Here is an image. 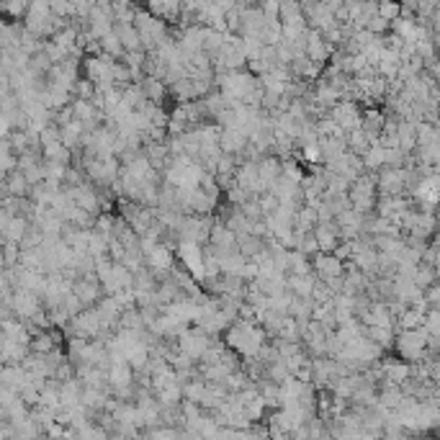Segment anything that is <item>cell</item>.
<instances>
[{"label": "cell", "mask_w": 440, "mask_h": 440, "mask_svg": "<svg viewBox=\"0 0 440 440\" xmlns=\"http://www.w3.org/2000/svg\"><path fill=\"white\" fill-rule=\"evenodd\" d=\"M368 29H371L373 34L384 36V34H389V31H391V21H386L384 16H376L371 24H368Z\"/></svg>", "instance_id": "cell-28"}, {"label": "cell", "mask_w": 440, "mask_h": 440, "mask_svg": "<svg viewBox=\"0 0 440 440\" xmlns=\"http://www.w3.org/2000/svg\"><path fill=\"white\" fill-rule=\"evenodd\" d=\"M101 49L109 54V57H113V60H124V54H127V49H124V44H121V39L116 36V31H111V34H106L101 39Z\"/></svg>", "instance_id": "cell-22"}, {"label": "cell", "mask_w": 440, "mask_h": 440, "mask_svg": "<svg viewBox=\"0 0 440 440\" xmlns=\"http://www.w3.org/2000/svg\"><path fill=\"white\" fill-rule=\"evenodd\" d=\"M113 31H116V36L121 39V44H124V49H127V52L144 49L142 36H139V29H136L134 24H124V21H116Z\"/></svg>", "instance_id": "cell-12"}, {"label": "cell", "mask_w": 440, "mask_h": 440, "mask_svg": "<svg viewBox=\"0 0 440 440\" xmlns=\"http://www.w3.org/2000/svg\"><path fill=\"white\" fill-rule=\"evenodd\" d=\"M366 162V170H379L384 168V147L381 144H371V150L366 155H361Z\"/></svg>", "instance_id": "cell-27"}, {"label": "cell", "mask_w": 440, "mask_h": 440, "mask_svg": "<svg viewBox=\"0 0 440 440\" xmlns=\"http://www.w3.org/2000/svg\"><path fill=\"white\" fill-rule=\"evenodd\" d=\"M212 3L217 6V8L224 10V13H229V10H232L235 6H237V0H212Z\"/></svg>", "instance_id": "cell-29"}, {"label": "cell", "mask_w": 440, "mask_h": 440, "mask_svg": "<svg viewBox=\"0 0 440 440\" xmlns=\"http://www.w3.org/2000/svg\"><path fill=\"white\" fill-rule=\"evenodd\" d=\"M312 268L314 276L322 281H332V278H343L345 276V260H340L335 253H317L312 255Z\"/></svg>", "instance_id": "cell-4"}, {"label": "cell", "mask_w": 440, "mask_h": 440, "mask_svg": "<svg viewBox=\"0 0 440 440\" xmlns=\"http://www.w3.org/2000/svg\"><path fill=\"white\" fill-rule=\"evenodd\" d=\"M402 0H379V16H384L386 21H397L402 16Z\"/></svg>", "instance_id": "cell-26"}, {"label": "cell", "mask_w": 440, "mask_h": 440, "mask_svg": "<svg viewBox=\"0 0 440 440\" xmlns=\"http://www.w3.org/2000/svg\"><path fill=\"white\" fill-rule=\"evenodd\" d=\"M268 332L262 330V324L250 320H237L229 324V330L224 332V343H227L235 353H239V358H255L258 350L265 345Z\"/></svg>", "instance_id": "cell-1"}, {"label": "cell", "mask_w": 440, "mask_h": 440, "mask_svg": "<svg viewBox=\"0 0 440 440\" xmlns=\"http://www.w3.org/2000/svg\"><path fill=\"white\" fill-rule=\"evenodd\" d=\"M384 124H386V113H384V111L373 109V106L363 109V121H361V127H363L366 134L371 136L373 144H376V139H379L381 132H384Z\"/></svg>", "instance_id": "cell-11"}, {"label": "cell", "mask_w": 440, "mask_h": 440, "mask_svg": "<svg viewBox=\"0 0 440 440\" xmlns=\"http://www.w3.org/2000/svg\"><path fill=\"white\" fill-rule=\"evenodd\" d=\"M317 242H320L322 253H335V247L340 245V227L338 221H317L314 227Z\"/></svg>", "instance_id": "cell-9"}, {"label": "cell", "mask_w": 440, "mask_h": 440, "mask_svg": "<svg viewBox=\"0 0 440 440\" xmlns=\"http://www.w3.org/2000/svg\"><path fill=\"white\" fill-rule=\"evenodd\" d=\"M366 338L379 343L384 350H391L394 343H397V330H394V327H368V324H366Z\"/></svg>", "instance_id": "cell-17"}, {"label": "cell", "mask_w": 440, "mask_h": 440, "mask_svg": "<svg viewBox=\"0 0 440 440\" xmlns=\"http://www.w3.org/2000/svg\"><path fill=\"white\" fill-rule=\"evenodd\" d=\"M427 343H430V332L425 324H420L412 330H399L394 347H397L399 358H404L409 363H420L427 356Z\"/></svg>", "instance_id": "cell-2"}, {"label": "cell", "mask_w": 440, "mask_h": 440, "mask_svg": "<svg viewBox=\"0 0 440 440\" xmlns=\"http://www.w3.org/2000/svg\"><path fill=\"white\" fill-rule=\"evenodd\" d=\"M170 95L175 98V103L196 101V85H194V77H183V80H178V83L170 85Z\"/></svg>", "instance_id": "cell-18"}, {"label": "cell", "mask_w": 440, "mask_h": 440, "mask_svg": "<svg viewBox=\"0 0 440 440\" xmlns=\"http://www.w3.org/2000/svg\"><path fill=\"white\" fill-rule=\"evenodd\" d=\"M330 116L338 121L345 132H353V129H358L361 121H363V109L358 106V101H338L330 109Z\"/></svg>", "instance_id": "cell-5"}, {"label": "cell", "mask_w": 440, "mask_h": 440, "mask_svg": "<svg viewBox=\"0 0 440 440\" xmlns=\"http://www.w3.org/2000/svg\"><path fill=\"white\" fill-rule=\"evenodd\" d=\"M438 268H435V265H430V262H420V265H417V271H415V283L420 288H423V291H427V288L430 286H435V283H438Z\"/></svg>", "instance_id": "cell-20"}, {"label": "cell", "mask_w": 440, "mask_h": 440, "mask_svg": "<svg viewBox=\"0 0 440 440\" xmlns=\"http://www.w3.org/2000/svg\"><path fill=\"white\" fill-rule=\"evenodd\" d=\"M347 147L353 150V152H358V155H366L368 150H371V136L366 134L363 132V127H358V129H353V132H347Z\"/></svg>", "instance_id": "cell-21"}, {"label": "cell", "mask_w": 440, "mask_h": 440, "mask_svg": "<svg viewBox=\"0 0 440 440\" xmlns=\"http://www.w3.org/2000/svg\"><path fill=\"white\" fill-rule=\"evenodd\" d=\"M72 111H75V119L77 121H91V119H95V113H98V106H95L93 101L75 98V101H72Z\"/></svg>", "instance_id": "cell-24"}, {"label": "cell", "mask_w": 440, "mask_h": 440, "mask_svg": "<svg viewBox=\"0 0 440 440\" xmlns=\"http://www.w3.org/2000/svg\"><path fill=\"white\" fill-rule=\"evenodd\" d=\"M288 273H297V276L314 273L312 258H309V255H304L301 250H288Z\"/></svg>", "instance_id": "cell-19"}, {"label": "cell", "mask_w": 440, "mask_h": 440, "mask_svg": "<svg viewBox=\"0 0 440 440\" xmlns=\"http://www.w3.org/2000/svg\"><path fill=\"white\" fill-rule=\"evenodd\" d=\"M247 144H250V134H247V129H242V127H227V129H221L219 147L224 150V152L242 155V152H245Z\"/></svg>", "instance_id": "cell-8"}, {"label": "cell", "mask_w": 440, "mask_h": 440, "mask_svg": "<svg viewBox=\"0 0 440 440\" xmlns=\"http://www.w3.org/2000/svg\"><path fill=\"white\" fill-rule=\"evenodd\" d=\"M435 127H438V129H440V111H438V121H435Z\"/></svg>", "instance_id": "cell-30"}, {"label": "cell", "mask_w": 440, "mask_h": 440, "mask_svg": "<svg viewBox=\"0 0 440 440\" xmlns=\"http://www.w3.org/2000/svg\"><path fill=\"white\" fill-rule=\"evenodd\" d=\"M29 3L31 0H3V13L10 21H24L29 13Z\"/></svg>", "instance_id": "cell-23"}, {"label": "cell", "mask_w": 440, "mask_h": 440, "mask_svg": "<svg viewBox=\"0 0 440 440\" xmlns=\"http://www.w3.org/2000/svg\"><path fill=\"white\" fill-rule=\"evenodd\" d=\"M317 221H320L317 206H312V203H301L297 212V219H294V229H299V232H312V229L317 227Z\"/></svg>", "instance_id": "cell-14"}, {"label": "cell", "mask_w": 440, "mask_h": 440, "mask_svg": "<svg viewBox=\"0 0 440 440\" xmlns=\"http://www.w3.org/2000/svg\"><path fill=\"white\" fill-rule=\"evenodd\" d=\"M332 52H335V47L322 36L320 29H309V34H306V54H309L314 62L327 65V62L332 60Z\"/></svg>", "instance_id": "cell-7"}, {"label": "cell", "mask_w": 440, "mask_h": 440, "mask_svg": "<svg viewBox=\"0 0 440 440\" xmlns=\"http://www.w3.org/2000/svg\"><path fill=\"white\" fill-rule=\"evenodd\" d=\"M134 26L139 29V36H142V44L147 52L157 49V44L165 42L173 34L168 29V21H162V18H157L155 13H150V10L144 8H136Z\"/></svg>", "instance_id": "cell-3"}, {"label": "cell", "mask_w": 440, "mask_h": 440, "mask_svg": "<svg viewBox=\"0 0 440 440\" xmlns=\"http://www.w3.org/2000/svg\"><path fill=\"white\" fill-rule=\"evenodd\" d=\"M314 286H317V276H314V273H306V276L288 273V288H291L297 297H312Z\"/></svg>", "instance_id": "cell-15"}, {"label": "cell", "mask_w": 440, "mask_h": 440, "mask_svg": "<svg viewBox=\"0 0 440 440\" xmlns=\"http://www.w3.org/2000/svg\"><path fill=\"white\" fill-rule=\"evenodd\" d=\"M142 91L147 95V101H155V103H165V98L170 95V85L160 77H152V75H144L142 80Z\"/></svg>", "instance_id": "cell-13"}, {"label": "cell", "mask_w": 440, "mask_h": 440, "mask_svg": "<svg viewBox=\"0 0 440 440\" xmlns=\"http://www.w3.org/2000/svg\"><path fill=\"white\" fill-rule=\"evenodd\" d=\"M83 134H85V124L83 121H77V119H72L70 124L62 127V142L68 144L70 150L83 147Z\"/></svg>", "instance_id": "cell-16"}, {"label": "cell", "mask_w": 440, "mask_h": 440, "mask_svg": "<svg viewBox=\"0 0 440 440\" xmlns=\"http://www.w3.org/2000/svg\"><path fill=\"white\" fill-rule=\"evenodd\" d=\"M72 95L75 98H85V101H93L95 95V83L91 80V77H77L75 85H72Z\"/></svg>", "instance_id": "cell-25"}, {"label": "cell", "mask_w": 440, "mask_h": 440, "mask_svg": "<svg viewBox=\"0 0 440 440\" xmlns=\"http://www.w3.org/2000/svg\"><path fill=\"white\" fill-rule=\"evenodd\" d=\"M376 178H379V196H409L402 178V168L384 165L376 170Z\"/></svg>", "instance_id": "cell-6"}, {"label": "cell", "mask_w": 440, "mask_h": 440, "mask_svg": "<svg viewBox=\"0 0 440 440\" xmlns=\"http://www.w3.org/2000/svg\"><path fill=\"white\" fill-rule=\"evenodd\" d=\"M29 191H31V183L21 168L3 175V196H29Z\"/></svg>", "instance_id": "cell-10"}]
</instances>
